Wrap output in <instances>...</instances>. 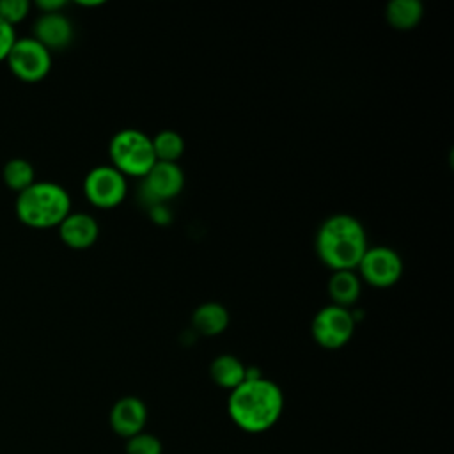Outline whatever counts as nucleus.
Returning a JSON list of instances; mask_svg holds the SVG:
<instances>
[{
  "mask_svg": "<svg viewBox=\"0 0 454 454\" xmlns=\"http://www.w3.org/2000/svg\"><path fill=\"white\" fill-rule=\"evenodd\" d=\"M231 419L248 433H261L271 427L284 408L280 388L264 378L245 380L229 395Z\"/></svg>",
  "mask_w": 454,
  "mask_h": 454,
  "instance_id": "obj_1",
  "label": "nucleus"
},
{
  "mask_svg": "<svg viewBox=\"0 0 454 454\" xmlns=\"http://www.w3.org/2000/svg\"><path fill=\"white\" fill-rule=\"evenodd\" d=\"M367 248L364 225L346 213L328 216L316 236V252L333 271L356 268Z\"/></svg>",
  "mask_w": 454,
  "mask_h": 454,
  "instance_id": "obj_2",
  "label": "nucleus"
},
{
  "mask_svg": "<svg viewBox=\"0 0 454 454\" xmlns=\"http://www.w3.org/2000/svg\"><path fill=\"white\" fill-rule=\"evenodd\" d=\"M14 213L21 223L32 229L59 227V223L71 213V199L60 184L35 181L18 193Z\"/></svg>",
  "mask_w": 454,
  "mask_h": 454,
  "instance_id": "obj_3",
  "label": "nucleus"
},
{
  "mask_svg": "<svg viewBox=\"0 0 454 454\" xmlns=\"http://www.w3.org/2000/svg\"><path fill=\"white\" fill-rule=\"evenodd\" d=\"M110 160L112 167L122 176L144 177L156 163L151 138L133 128L121 129L110 140Z\"/></svg>",
  "mask_w": 454,
  "mask_h": 454,
  "instance_id": "obj_4",
  "label": "nucleus"
},
{
  "mask_svg": "<svg viewBox=\"0 0 454 454\" xmlns=\"http://www.w3.org/2000/svg\"><path fill=\"white\" fill-rule=\"evenodd\" d=\"M5 62L18 80L35 83L50 73L51 51L34 37H16Z\"/></svg>",
  "mask_w": 454,
  "mask_h": 454,
  "instance_id": "obj_5",
  "label": "nucleus"
},
{
  "mask_svg": "<svg viewBox=\"0 0 454 454\" xmlns=\"http://www.w3.org/2000/svg\"><path fill=\"white\" fill-rule=\"evenodd\" d=\"M310 332L319 346L326 349H339L353 337L355 317L348 309L332 303L316 312Z\"/></svg>",
  "mask_w": 454,
  "mask_h": 454,
  "instance_id": "obj_6",
  "label": "nucleus"
},
{
  "mask_svg": "<svg viewBox=\"0 0 454 454\" xmlns=\"http://www.w3.org/2000/svg\"><path fill=\"white\" fill-rule=\"evenodd\" d=\"M128 192L126 176L112 165H99L89 170L83 179V193L87 200L101 209L119 206Z\"/></svg>",
  "mask_w": 454,
  "mask_h": 454,
  "instance_id": "obj_7",
  "label": "nucleus"
},
{
  "mask_svg": "<svg viewBox=\"0 0 454 454\" xmlns=\"http://www.w3.org/2000/svg\"><path fill=\"white\" fill-rule=\"evenodd\" d=\"M365 282L374 287H390L403 275V261L399 254L388 247L367 248L356 266Z\"/></svg>",
  "mask_w": 454,
  "mask_h": 454,
  "instance_id": "obj_8",
  "label": "nucleus"
},
{
  "mask_svg": "<svg viewBox=\"0 0 454 454\" xmlns=\"http://www.w3.org/2000/svg\"><path fill=\"white\" fill-rule=\"evenodd\" d=\"M184 186V174L177 163L156 161L144 176L142 193L151 206L161 204L181 193Z\"/></svg>",
  "mask_w": 454,
  "mask_h": 454,
  "instance_id": "obj_9",
  "label": "nucleus"
},
{
  "mask_svg": "<svg viewBox=\"0 0 454 454\" xmlns=\"http://www.w3.org/2000/svg\"><path fill=\"white\" fill-rule=\"evenodd\" d=\"M46 50H62L73 41V25L62 12H44L34 23V35Z\"/></svg>",
  "mask_w": 454,
  "mask_h": 454,
  "instance_id": "obj_10",
  "label": "nucleus"
},
{
  "mask_svg": "<svg viewBox=\"0 0 454 454\" xmlns=\"http://www.w3.org/2000/svg\"><path fill=\"white\" fill-rule=\"evenodd\" d=\"M99 234V225L96 218L87 213H69L59 223V236L69 248L83 250L96 243Z\"/></svg>",
  "mask_w": 454,
  "mask_h": 454,
  "instance_id": "obj_11",
  "label": "nucleus"
},
{
  "mask_svg": "<svg viewBox=\"0 0 454 454\" xmlns=\"http://www.w3.org/2000/svg\"><path fill=\"white\" fill-rule=\"evenodd\" d=\"M147 410L145 404L137 397L119 399L110 411V424L121 436L131 438L138 434L145 424Z\"/></svg>",
  "mask_w": 454,
  "mask_h": 454,
  "instance_id": "obj_12",
  "label": "nucleus"
},
{
  "mask_svg": "<svg viewBox=\"0 0 454 454\" xmlns=\"http://www.w3.org/2000/svg\"><path fill=\"white\" fill-rule=\"evenodd\" d=\"M192 325L202 335H218L229 326V312L223 305L207 301L193 310Z\"/></svg>",
  "mask_w": 454,
  "mask_h": 454,
  "instance_id": "obj_13",
  "label": "nucleus"
},
{
  "mask_svg": "<svg viewBox=\"0 0 454 454\" xmlns=\"http://www.w3.org/2000/svg\"><path fill=\"white\" fill-rule=\"evenodd\" d=\"M328 293L333 305L348 309L360 296V280L353 270L333 271L328 280Z\"/></svg>",
  "mask_w": 454,
  "mask_h": 454,
  "instance_id": "obj_14",
  "label": "nucleus"
},
{
  "mask_svg": "<svg viewBox=\"0 0 454 454\" xmlns=\"http://www.w3.org/2000/svg\"><path fill=\"white\" fill-rule=\"evenodd\" d=\"M424 16V7L419 0H392L385 9L388 25L395 30H411Z\"/></svg>",
  "mask_w": 454,
  "mask_h": 454,
  "instance_id": "obj_15",
  "label": "nucleus"
},
{
  "mask_svg": "<svg viewBox=\"0 0 454 454\" xmlns=\"http://www.w3.org/2000/svg\"><path fill=\"white\" fill-rule=\"evenodd\" d=\"M245 371L247 367L243 365V362L232 355L216 356L209 367L213 381L229 390H234L245 381Z\"/></svg>",
  "mask_w": 454,
  "mask_h": 454,
  "instance_id": "obj_16",
  "label": "nucleus"
},
{
  "mask_svg": "<svg viewBox=\"0 0 454 454\" xmlns=\"http://www.w3.org/2000/svg\"><path fill=\"white\" fill-rule=\"evenodd\" d=\"M2 179L9 190L20 193L35 183V170L30 161L23 158H12L4 165Z\"/></svg>",
  "mask_w": 454,
  "mask_h": 454,
  "instance_id": "obj_17",
  "label": "nucleus"
},
{
  "mask_svg": "<svg viewBox=\"0 0 454 454\" xmlns=\"http://www.w3.org/2000/svg\"><path fill=\"white\" fill-rule=\"evenodd\" d=\"M153 142V151L156 156V161H167V163H177V160L184 153V140L179 133L172 129L160 131Z\"/></svg>",
  "mask_w": 454,
  "mask_h": 454,
  "instance_id": "obj_18",
  "label": "nucleus"
},
{
  "mask_svg": "<svg viewBox=\"0 0 454 454\" xmlns=\"http://www.w3.org/2000/svg\"><path fill=\"white\" fill-rule=\"evenodd\" d=\"M30 12L28 0H0V18L14 27L16 23L23 21Z\"/></svg>",
  "mask_w": 454,
  "mask_h": 454,
  "instance_id": "obj_19",
  "label": "nucleus"
},
{
  "mask_svg": "<svg viewBox=\"0 0 454 454\" xmlns=\"http://www.w3.org/2000/svg\"><path fill=\"white\" fill-rule=\"evenodd\" d=\"M128 454H161V442L145 433H138L128 440Z\"/></svg>",
  "mask_w": 454,
  "mask_h": 454,
  "instance_id": "obj_20",
  "label": "nucleus"
},
{
  "mask_svg": "<svg viewBox=\"0 0 454 454\" xmlns=\"http://www.w3.org/2000/svg\"><path fill=\"white\" fill-rule=\"evenodd\" d=\"M16 41V32H14V27H11L9 23H5L2 18H0V62H4Z\"/></svg>",
  "mask_w": 454,
  "mask_h": 454,
  "instance_id": "obj_21",
  "label": "nucleus"
},
{
  "mask_svg": "<svg viewBox=\"0 0 454 454\" xmlns=\"http://www.w3.org/2000/svg\"><path fill=\"white\" fill-rule=\"evenodd\" d=\"M35 7L44 14V12H60V9L66 7L64 0H37Z\"/></svg>",
  "mask_w": 454,
  "mask_h": 454,
  "instance_id": "obj_22",
  "label": "nucleus"
}]
</instances>
